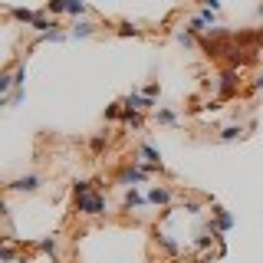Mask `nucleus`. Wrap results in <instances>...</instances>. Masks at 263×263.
<instances>
[{"label":"nucleus","instance_id":"f257e3e1","mask_svg":"<svg viewBox=\"0 0 263 263\" xmlns=\"http://www.w3.org/2000/svg\"><path fill=\"white\" fill-rule=\"evenodd\" d=\"M76 211L86 214V217H96V214H105V197L99 191H89V194H79L76 197Z\"/></svg>","mask_w":263,"mask_h":263},{"label":"nucleus","instance_id":"f03ea898","mask_svg":"<svg viewBox=\"0 0 263 263\" xmlns=\"http://www.w3.org/2000/svg\"><path fill=\"white\" fill-rule=\"evenodd\" d=\"M148 175H152V171H148L142 161H135V164H132V168H125V171H122V175H119V184H128V187H135L138 181H145Z\"/></svg>","mask_w":263,"mask_h":263},{"label":"nucleus","instance_id":"7ed1b4c3","mask_svg":"<svg viewBox=\"0 0 263 263\" xmlns=\"http://www.w3.org/2000/svg\"><path fill=\"white\" fill-rule=\"evenodd\" d=\"M122 102H125V109H135V112H148V109H155V105H158L148 92H128Z\"/></svg>","mask_w":263,"mask_h":263},{"label":"nucleus","instance_id":"20e7f679","mask_svg":"<svg viewBox=\"0 0 263 263\" xmlns=\"http://www.w3.org/2000/svg\"><path fill=\"white\" fill-rule=\"evenodd\" d=\"M240 89V76H237V69H224L220 72V99H230Z\"/></svg>","mask_w":263,"mask_h":263},{"label":"nucleus","instance_id":"39448f33","mask_svg":"<svg viewBox=\"0 0 263 263\" xmlns=\"http://www.w3.org/2000/svg\"><path fill=\"white\" fill-rule=\"evenodd\" d=\"M211 214H214V230H217V234H227V230H234V217H230V214L220 208V204H214Z\"/></svg>","mask_w":263,"mask_h":263},{"label":"nucleus","instance_id":"423d86ee","mask_svg":"<svg viewBox=\"0 0 263 263\" xmlns=\"http://www.w3.org/2000/svg\"><path fill=\"white\" fill-rule=\"evenodd\" d=\"M7 13H10L16 23H23V27H33V23H36V16H40L36 10H30V7H10Z\"/></svg>","mask_w":263,"mask_h":263},{"label":"nucleus","instance_id":"0eeeda50","mask_svg":"<svg viewBox=\"0 0 263 263\" xmlns=\"http://www.w3.org/2000/svg\"><path fill=\"white\" fill-rule=\"evenodd\" d=\"M135 161H142V164H155V168H161V155H158V148H152V145H142L138 148V158ZM164 171V168H161Z\"/></svg>","mask_w":263,"mask_h":263},{"label":"nucleus","instance_id":"6e6552de","mask_svg":"<svg viewBox=\"0 0 263 263\" xmlns=\"http://www.w3.org/2000/svg\"><path fill=\"white\" fill-rule=\"evenodd\" d=\"M145 197H148V204H155V208H164V204H171V191H168V187H152Z\"/></svg>","mask_w":263,"mask_h":263},{"label":"nucleus","instance_id":"1a4fd4ad","mask_svg":"<svg viewBox=\"0 0 263 263\" xmlns=\"http://www.w3.org/2000/svg\"><path fill=\"white\" fill-rule=\"evenodd\" d=\"M122 125H128V128L142 132V128H145V119H142V112H135V109H125V112H122Z\"/></svg>","mask_w":263,"mask_h":263},{"label":"nucleus","instance_id":"9d476101","mask_svg":"<svg viewBox=\"0 0 263 263\" xmlns=\"http://www.w3.org/2000/svg\"><path fill=\"white\" fill-rule=\"evenodd\" d=\"M10 187H13V191H36V187H40V178L36 175H23V178H16Z\"/></svg>","mask_w":263,"mask_h":263},{"label":"nucleus","instance_id":"9b49d317","mask_svg":"<svg viewBox=\"0 0 263 263\" xmlns=\"http://www.w3.org/2000/svg\"><path fill=\"white\" fill-rule=\"evenodd\" d=\"M142 204H148V197H142L135 187H128V191H125V201H122V208L132 211V208H142Z\"/></svg>","mask_w":263,"mask_h":263},{"label":"nucleus","instance_id":"f8f14e48","mask_svg":"<svg viewBox=\"0 0 263 263\" xmlns=\"http://www.w3.org/2000/svg\"><path fill=\"white\" fill-rule=\"evenodd\" d=\"M92 33H96V23H89V20H76V27H72V36L76 40H86Z\"/></svg>","mask_w":263,"mask_h":263},{"label":"nucleus","instance_id":"ddd939ff","mask_svg":"<svg viewBox=\"0 0 263 263\" xmlns=\"http://www.w3.org/2000/svg\"><path fill=\"white\" fill-rule=\"evenodd\" d=\"M33 30H36L40 36H43V33H49V30H56V23L49 20V16H43V13H40V16H36V23H33Z\"/></svg>","mask_w":263,"mask_h":263},{"label":"nucleus","instance_id":"4468645a","mask_svg":"<svg viewBox=\"0 0 263 263\" xmlns=\"http://www.w3.org/2000/svg\"><path fill=\"white\" fill-rule=\"evenodd\" d=\"M243 135V128L240 125H227V128H220V142H234V138H240Z\"/></svg>","mask_w":263,"mask_h":263},{"label":"nucleus","instance_id":"2eb2a0df","mask_svg":"<svg viewBox=\"0 0 263 263\" xmlns=\"http://www.w3.org/2000/svg\"><path fill=\"white\" fill-rule=\"evenodd\" d=\"M86 10H89V7L82 4V0H66V13H69V16H82Z\"/></svg>","mask_w":263,"mask_h":263},{"label":"nucleus","instance_id":"dca6fc26","mask_svg":"<svg viewBox=\"0 0 263 263\" xmlns=\"http://www.w3.org/2000/svg\"><path fill=\"white\" fill-rule=\"evenodd\" d=\"M119 36H142V30L135 27V23H128V20H122L119 23Z\"/></svg>","mask_w":263,"mask_h":263},{"label":"nucleus","instance_id":"f3484780","mask_svg":"<svg viewBox=\"0 0 263 263\" xmlns=\"http://www.w3.org/2000/svg\"><path fill=\"white\" fill-rule=\"evenodd\" d=\"M187 30H191V33H204V30H214V27H211L208 20H204V16H194V20L187 23Z\"/></svg>","mask_w":263,"mask_h":263},{"label":"nucleus","instance_id":"a211bd4d","mask_svg":"<svg viewBox=\"0 0 263 263\" xmlns=\"http://www.w3.org/2000/svg\"><path fill=\"white\" fill-rule=\"evenodd\" d=\"M158 122H161V125H175V122H178V112L175 109H158Z\"/></svg>","mask_w":263,"mask_h":263},{"label":"nucleus","instance_id":"6ab92c4d","mask_svg":"<svg viewBox=\"0 0 263 263\" xmlns=\"http://www.w3.org/2000/svg\"><path fill=\"white\" fill-rule=\"evenodd\" d=\"M46 13H53V16L66 13V0H46Z\"/></svg>","mask_w":263,"mask_h":263},{"label":"nucleus","instance_id":"aec40b11","mask_svg":"<svg viewBox=\"0 0 263 263\" xmlns=\"http://www.w3.org/2000/svg\"><path fill=\"white\" fill-rule=\"evenodd\" d=\"M10 76H13V89H23V82H27V69H23V66H16Z\"/></svg>","mask_w":263,"mask_h":263},{"label":"nucleus","instance_id":"412c9836","mask_svg":"<svg viewBox=\"0 0 263 263\" xmlns=\"http://www.w3.org/2000/svg\"><path fill=\"white\" fill-rule=\"evenodd\" d=\"M105 145H109V135L102 132V135H96V138H92V145H89V148H92V155H99V152H102Z\"/></svg>","mask_w":263,"mask_h":263},{"label":"nucleus","instance_id":"4be33fe9","mask_svg":"<svg viewBox=\"0 0 263 263\" xmlns=\"http://www.w3.org/2000/svg\"><path fill=\"white\" fill-rule=\"evenodd\" d=\"M175 40H178L181 46H194V36H191V30H178V33H175Z\"/></svg>","mask_w":263,"mask_h":263},{"label":"nucleus","instance_id":"5701e85b","mask_svg":"<svg viewBox=\"0 0 263 263\" xmlns=\"http://www.w3.org/2000/svg\"><path fill=\"white\" fill-rule=\"evenodd\" d=\"M36 247H40L43 253H56V237H43V240H40Z\"/></svg>","mask_w":263,"mask_h":263},{"label":"nucleus","instance_id":"b1692460","mask_svg":"<svg viewBox=\"0 0 263 263\" xmlns=\"http://www.w3.org/2000/svg\"><path fill=\"white\" fill-rule=\"evenodd\" d=\"M0 263H13V243L0 247Z\"/></svg>","mask_w":263,"mask_h":263},{"label":"nucleus","instance_id":"393cba45","mask_svg":"<svg viewBox=\"0 0 263 263\" xmlns=\"http://www.w3.org/2000/svg\"><path fill=\"white\" fill-rule=\"evenodd\" d=\"M72 191H76V197L79 194H89V191H92V181H76V187H72Z\"/></svg>","mask_w":263,"mask_h":263},{"label":"nucleus","instance_id":"a878e982","mask_svg":"<svg viewBox=\"0 0 263 263\" xmlns=\"http://www.w3.org/2000/svg\"><path fill=\"white\" fill-rule=\"evenodd\" d=\"M204 7H211V10H220V0H204Z\"/></svg>","mask_w":263,"mask_h":263},{"label":"nucleus","instance_id":"bb28decb","mask_svg":"<svg viewBox=\"0 0 263 263\" xmlns=\"http://www.w3.org/2000/svg\"><path fill=\"white\" fill-rule=\"evenodd\" d=\"M253 89H263V72H260L257 79H253Z\"/></svg>","mask_w":263,"mask_h":263},{"label":"nucleus","instance_id":"cd10ccee","mask_svg":"<svg viewBox=\"0 0 263 263\" xmlns=\"http://www.w3.org/2000/svg\"><path fill=\"white\" fill-rule=\"evenodd\" d=\"M260 16H263V4H260Z\"/></svg>","mask_w":263,"mask_h":263}]
</instances>
